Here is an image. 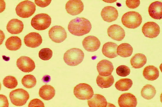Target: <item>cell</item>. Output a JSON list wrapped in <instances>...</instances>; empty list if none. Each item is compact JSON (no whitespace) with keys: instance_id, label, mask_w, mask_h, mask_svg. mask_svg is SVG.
<instances>
[{"instance_id":"13","label":"cell","mask_w":162,"mask_h":107,"mask_svg":"<svg viewBox=\"0 0 162 107\" xmlns=\"http://www.w3.org/2000/svg\"><path fill=\"white\" fill-rule=\"evenodd\" d=\"M84 48L88 52H95L100 47V42L97 38L93 36L85 37L82 41Z\"/></svg>"},{"instance_id":"29","label":"cell","mask_w":162,"mask_h":107,"mask_svg":"<svg viewBox=\"0 0 162 107\" xmlns=\"http://www.w3.org/2000/svg\"><path fill=\"white\" fill-rule=\"evenodd\" d=\"M156 93L155 87L150 84H147L142 88L141 94L142 97L147 100L153 98Z\"/></svg>"},{"instance_id":"10","label":"cell","mask_w":162,"mask_h":107,"mask_svg":"<svg viewBox=\"0 0 162 107\" xmlns=\"http://www.w3.org/2000/svg\"><path fill=\"white\" fill-rule=\"evenodd\" d=\"M17 67L22 71L29 73L33 71L35 68L34 61L27 56H22L17 60Z\"/></svg>"},{"instance_id":"14","label":"cell","mask_w":162,"mask_h":107,"mask_svg":"<svg viewBox=\"0 0 162 107\" xmlns=\"http://www.w3.org/2000/svg\"><path fill=\"white\" fill-rule=\"evenodd\" d=\"M24 42L28 47L36 48L42 44V39L41 35L36 32H30L25 36Z\"/></svg>"},{"instance_id":"24","label":"cell","mask_w":162,"mask_h":107,"mask_svg":"<svg viewBox=\"0 0 162 107\" xmlns=\"http://www.w3.org/2000/svg\"><path fill=\"white\" fill-rule=\"evenodd\" d=\"M147 58L146 56L142 53L135 54L131 59L130 64L135 68H140L144 66L146 63Z\"/></svg>"},{"instance_id":"25","label":"cell","mask_w":162,"mask_h":107,"mask_svg":"<svg viewBox=\"0 0 162 107\" xmlns=\"http://www.w3.org/2000/svg\"><path fill=\"white\" fill-rule=\"evenodd\" d=\"M21 39L16 36H11L6 40L5 45L9 50L16 51L19 49L22 46Z\"/></svg>"},{"instance_id":"27","label":"cell","mask_w":162,"mask_h":107,"mask_svg":"<svg viewBox=\"0 0 162 107\" xmlns=\"http://www.w3.org/2000/svg\"><path fill=\"white\" fill-rule=\"evenodd\" d=\"M133 50V48L130 44L123 43L118 46L117 53L120 57H126L132 55Z\"/></svg>"},{"instance_id":"26","label":"cell","mask_w":162,"mask_h":107,"mask_svg":"<svg viewBox=\"0 0 162 107\" xmlns=\"http://www.w3.org/2000/svg\"><path fill=\"white\" fill-rule=\"evenodd\" d=\"M97 83L99 87L102 89L110 87L114 82L113 76L110 75L107 76H103L98 75L96 80Z\"/></svg>"},{"instance_id":"36","label":"cell","mask_w":162,"mask_h":107,"mask_svg":"<svg viewBox=\"0 0 162 107\" xmlns=\"http://www.w3.org/2000/svg\"><path fill=\"white\" fill-rule=\"evenodd\" d=\"M51 0H38L34 1L35 4L38 6L41 7H44L49 5Z\"/></svg>"},{"instance_id":"4","label":"cell","mask_w":162,"mask_h":107,"mask_svg":"<svg viewBox=\"0 0 162 107\" xmlns=\"http://www.w3.org/2000/svg\"><path fill=\"white\" fill-rule=\"evenodd\" d=\"M36 6L34 3L25 0L19 3L16 6L15 11L16 14L22 18L30 17L34 13Z\"/></svg>"},{"instance_id":"9","label":"cell","mask_w":162,"mask_h":107,"mask_svg":"<svg viewBox=\"0 0 162 107\" xmlns=\"http://www.w3.org/2000/svg\"><path fill=\"white\" fill-rule=\"evenodd\" d=\"M142 31L145 37L153 38L158 36L160 32V28L159 25L155 22H149L143 24Z\"/></svg>"},{"instance_id":"22","label":"cell","mask_w":162,"mask_h":107,"mask_svg":"<svg viewBox=\"0 0 162 107\" xmlns=\"http://www.w3.org/2000/svg\"><path fill=\"white\" fill-rule=\"evenodd\" d=\"M55 90L52 86L45 85L42 86L39 89V96L44 100L48 101L52 99L54 96Z\"/></svg>"},{"instance_id":"1","label":"cell","mask_w":162,"mask_h":107,"mask_svg":"<svg viewBox=\"0 0 162 107\" xmlns=\"http://www.w3.org/2000/svg\"><path fill=\"white\" fill-rule=\"evenodd\" d=\"M92 28L90 21L83 17H77L71 20L68 26L69 31L72 34L80 36L89 33Z\"/></svg>"},{"instance_id":"3","label":"cell","mask_w":162,"mask_h":107,"mask_svg":"<svg viewBox=\"0 0 162 107\" xmlns=\"http://www.w3.org/2000/svg\"><path fill=\"white\" fill-rule=\"evenodd\" d=\"M142 17L138 12L129 11L125 13L121 18L123 24L126 27L130 29L137 28L141 24Z\"/></svg>"},{"instance_id":"15","label":"cell","mask_w":162,"mask_h":107,"mask_svg":"<svg viewBox=\"0 0 162 107\" xmlns=\"http://www.w3.org/2000/svg\"><path fill=\"white\" fill-rule=\"evenodd\" d=\"M107 33L110 37L117 41L122 40L125 36L124 29L120 26L116 24L112 25L109 27Z\"/></svg>"},{"instance_id":"18","label":"cell","mask_w":162,"mask_h":107,"mask_svg":"<svg viewBox=\"0 0 162 107\" xmlns=\"http://www.w3.org/2000/svg\"><path fill=\"white\" fill-rule=\"evenodd\" d=\"M150 16L153 19H160L162 18V3L155 1L151 3L148 7Z\"/></svg>"},{"instance_id":"37","label":"cell","mask_w":162,"mask_h":107,"mask_svg":"<svg viewBox=\"0 0 162 107\" xmlns=\"http://www.w3.org/2000/svg\"><path fill=\"white\" fill-rule=\"evenodd\" d=\"M0 107H8V101L6 97L3 95H0Z\"/></svg>"},{"instance_id":"19","label":"cell","mask_w":162,"mask_h":107,"mask_svg":"<svg viewBox=\"0 0 162 107\" xmlns=\"http://www.w3.org/2000/svg\"><path fill=\"white\" fill-rule=\"evenodd\" d=\"M8 32L12 34H17L21 32L24 28L22 22L16 19L10 20L6 27Z\"/></svg>"},{"instance_id":"7","label":"cell","mask_w":162,"mask_h":107,"mask_svg":"<svg viewBox=\"0 0 162 107\" xmlns=\"http://www.w3.org/2000/svg\"><path fill=\"white\" fill-rule=\"evenodd\" d=\"M74 94L77 98L82 100H89L94 95L92 87L85 83H80L76 85L74 89Z\"/></svg>"},{"instance_id":"12","label":"cell","mask_w":162,"mask_h":107,"mask_svg":"<svg viewBox=\"0 0 162 107\" xmlns=\"http://www.w3.org/2000/svg\"><path fill=\"white\" fill-rule=\"evenodd\" d=\"M118 103L120 107H135L137 103L135 96L130 93L121 94L118 98Z\"/></svg>"},{"instance_id":"8","label":"cell","mask_w":162,"mask_h":107,"mask_svg":"<svg viewBox=\"0 0 162 107\" xmlns=\"http://www.w3.org/2000/svg\"><path fill=\"white\" fill-rule=\"evenodd\" d=\"M49 37L54 42L60 43L64 41L67 37V34L62 27L56 25L52 27L48 33Z\"/></svg>"},{"instance_id":"28","label":"cell","mask_w":162,"mask_h":107,"mask_svg":"<svg viewBox=\"0 0 162 107\" xmlns=\"http://www.w3.org/2000/svg\"><path fill=\"white\" fill-rule=\"evenodd\" d=\"M133 81L128 78L121 79L116 82L115 87L119 91H127L132 87Z\"/></svg>"},{"instance_id":"38","label":"cell","mask_w":162,"mask_h":107,"mask_svg":"<svg viewBox=\"0 0 162 107\" xmlns=\"http://www.w3.org/2000/svg\"><path fill=\"white\" fill-rule=\"evenodd\" d=\"M50 77L49 75H47L44 77L43 80L44 82H48L50 80Z\"/></svg>"},{"instance_id":"23","label":"cell","mask_w":162,"mask_h":107,"mask_svg":"<svg viewBox=\"0 0 162 107\" xmlns=\"http://www.w3.org/2000/svg\"><path fill=\"white\" fill-rule=\"evenodd\" d=\"M144 77L147 80L153 81L157 79L159 76L158 69L153 65H148L144 68L143 73Z\"/></svg>"},{"instance_id":"34","label":"cell","mask_w":162,"mask_h":107,"mask_svg":"<svg viewBox=\"0 0 162 107\" xmlns=\"http://www.w3.org/2000/svg\"><path fill=\"white\" fill-rule=\"evenodd\" d=\"M29 107H44V103L40 99L35 98L31 100L28 105Z\"/></svg>"},{"instance_id":"32","label":"cell","mask_w":162,"mask_h":107,"mask_svg":"<svg viewBox=\"0 0 162 107\" xmlns=\"http://www.w3.org/2000/svg\"><path fill=\"white\" fill-rule=\"evenodd\" d=\"M52 54V51L50 49L47 48H44L39 51V56L42 60H48L51 58Z\"/></svg>"},{"instance_id":"17","label":"cell","mask_w":162,"mask_h":107,"mask_svg":"<svg viewBox=\"0 0 162 107\" xmlns=\"http://www.w3.org/2000/svg\"><path fill=\"white\" fill-rule=\"evenodd\" d=\"M97 68L99 75L103 76L111 75L114 70L112 63L105 59L99 61L97 64Z\"/></svg>"},{"instance_id":"2","label":"cell","mask_w":162,"mask_h":107,"mask_svg":"<svg viewBox=\"0 0 162 107\" xmlns=\"http://www.w3.org/2000/svg\"><path fill=\"white\" fill-rule=\"evenodd\" d=\"M84 57V52L78 48H72L68 50L64 54L65 62L70 66L77 65L82 62Z\"/></svg>"},{"instance_id":"21","label":"cell","mask_w":162,"mask_h":107,"mask_svg":"<svg viewBox=\"0 0 162 107\" xmlns=\"http://www.w3.org/2000/svg\"><path fill=\"white\" fill-rule=\"evenodd\" d=\"M90 107H106L108 103L105 98L101 95L95 94L87 101Z\"/></svg>"},{"instance_id":"31","label":"cell","mask_w":162,"mask_h":107,"mask_svg":"<svg viewBox=\"0 0 162 107\" xmlns=\"http://www.w3.org/2000/svg\"><path fill=\"white\" fill-rule=\"evenodd\" d=\"M3 84L6 88L12 89L16 87L18 85V82L15 77L12 76H8L4 79Z\"/></svg>"},{"instance_id":"20","label":"cell","mask_w":162,"mask_h":107,"mask_svg":"<svg viewBox=\"0 0 162 107\" xmlns=\"http://www.w3.org/2000/svg\"><path fill=\"white\" fill-rule=\"evenodd\" d=\"M118 46V45L115 43L107 42L103 46L102 53L105 56L108 58H113L115 57L118 55L117 53Z\"/></svg>"},{"instance_id":"5","label":"cell","mask_w":162,"mask_h":107,"mask_svg":"<svg viewBox=\"0 0 162 107\" xmlns=\"http://www.w3.org/2000/svg\"><path fill=\"white\" fill-rule=\"evenodd\" d=\"M51 22V18L48 14L41 13L35 15L31 21V25L34 29L43 30L49 27Z\"/></svg>"},{"instance_id":"35","label":"cell","mask_w":162,"mask_h":107,"mask_svg":"<svg viewBox=\"0 0 162 107\" xmlns=\"http://www.w3.org/2000/svg\"><path fill=\"white\" fill-rule=\"evenodd\" d=\"M140 3V1L127 0L126 1V6L130 9H135L138 7Z\"/></svg>"},{"instance_id":"33","label":"cell","mask_w":162,"mask_h":107,"mask_svg":"<svg viewBox=\"0 0 162 107\" xmlns=\"http://www.w3.org/2000/svg\"><path fill=\"white\" fill-rule=\"evenodd\" d=\"M130 72V68L125 65H121L118 67L116 69V73L119 76L125 77L128 75Z\"/></svg>"},{"instance_id":"30","label":"cell","mask_w":162,"mask_h":107,"mask_svg":"<svg viewBox=\"0 0 162 107\" xmlns=\"http://www.w3.org/2000/svg\"><path fill=\"white\" fill-rule=\"evenodd\" d=\"M37 80L35 77L32 75H27L24 76L22 79L23 85L27 88H31L36 85Z\"/></svg>"},{"instance_id":"16","label":"cell","mask_w":162,"mask_h":107,"mask_svg":"<svg viewBox=\"0 0 162 107\" xmlns=\"http://www.w3.org/2000/svg\"><path fill=\"white\" fill-rule=\"evenodd\" d=\"M101 15L104 21L110 22L117 19L118 14L117 9L111 6H107L102 9Z\"/></svg>"},{"instance_id":"11","label":"cell","mask_w":162,"mask_h":107,"mask_svg":"<svg viewBox=\"0 0 162 107\" xmlns=\"http://www.w3.org/2000/svg\"><path fill=\"white\" fill-rule=\"evenodd\" d=\"M84 4L80 0L68 1L65 5V9L69 14L73 16L80 14L83 10Z\"/></svg>"},{"instance_id":"6","label":"cell","mask_w":162,"mask_h":107,"mask_svg":"<svg viewBox=\"0 0 162 107\" xmlns=\"http://www.w3.org/2000/svg\"><path fill=\"white\" fill-rule=\"evenodd\" d=\"M11 103L16 106H22L25 104L29 98L28 93L22 88L12 90L9 95Z\"/></svg>"}]
</instances>
